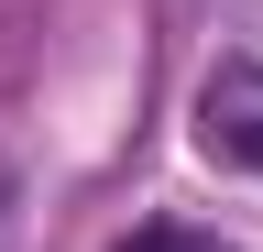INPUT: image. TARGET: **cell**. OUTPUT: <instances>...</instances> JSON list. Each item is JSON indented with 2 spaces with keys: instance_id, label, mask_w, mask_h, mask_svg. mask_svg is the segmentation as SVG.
<instances>
[{
  "instance_id": "obj_2",
  "label": "cell",
  "mask_w": 263,
  "mask_h": 252,
  "mask_svg": "<svg viewBox=\"0 0 263 252\" xmlns=\"http://www.w3.org/2000/svg\"><path fill=\"white\" fill-rule=\"evenodd\" d=\"M121 252H219V241H209V230H176V219H154V230H132Z\"/></svg>"
},
{
  "instance_id": "obj_1",
  "label": "cell",
  "mask_w": 263,
  "mask_h": 252,
  "mask_svg": "<svg viewBox=\"0 0 263 252\" xmlns=\"http://www.w3.org/2000/svg\"><path fill=\"white\" fill-rule=\"evenodd\" d=\"M197 153L230 176H263V66L252 55H219L197 77Z\"/></svg>"
}]
</instances>
